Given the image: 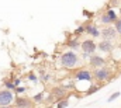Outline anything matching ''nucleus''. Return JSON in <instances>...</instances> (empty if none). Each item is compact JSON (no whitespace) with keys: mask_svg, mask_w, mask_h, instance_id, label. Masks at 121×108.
<instances>
[{"mask_svg":"<svg viewBox=\"0 0 121 108\" xmlns=\"http://www.w3.org/2000/svg\"><path fill=\"white\" fill-rule=\"evenodd\" d=\"M66 93H68V90H66L65 87H62V86H55V87L51 88V96L54 97L55 101L62 100V98H66V97H68Z\"/></svg>","mask_w":121,"mask_h":108,"instance_id":"9b49d317","label":"nucleus"},{"mask_svg":"<svg viewBox=\"0 0 121 108\" xmlns=\"http://www.w3.org/2000/svg\"><path fill=\"white\" fill-rule=\"evenodd\" d=\"M26 90H27L26 87H21V86H17V87H14V90H13V93H16V94H23V93H24Z\"/></svg>","mask_w":121,"mask_h":108,"instance_id":"5701e85b","label":"nucleus"},{"mask_svg":"<svg viewBox=\"0 0 121 108\" xmlns=\"http://www.w3.org/2000/svg\"><path fill=\"white\" fill-rule=\"evenodd\" d=\"M80 58H82L83 60H86V59H89V58H90V55H89V54H85V52H82V56H80Z\"/></svg>","mask_w":121,"mask_h":108,"instance_id":"393cba45","label":"nucleus"},{"mask_svg":"<svg viewBox=\"0 0 121 108\" xmlns=\"http://www.w3.org/2000/svg\"><path fill=\"white\" fill-rule=\"evenodd\" d=\"M66 46L70 48L72 51H78V49H80V41H79V37H76V35L69 37L68 41H66Z\"/></svg>","mask_w":121,"mask_h":108,"instance_id":"ddd939ff","label":"nucleus"},{"mask_svg":"<svg viewBox=\"0 0 121 108\" xmlns=\"http://www.w3.org/2000/svg\"><path fill=\"white\" fill-rule=\"evenodd\" d=\"M13 101H14V93L11 90H7V88L0 90V107L13 105Z\"/></svg>","mask_w":121,"mask_h":108,"instance_id":"7ed1b4c3","label":"nucleus"},{"mask_svg":"<svg viewBox=\"0 0 121 108\" xmlns=\"http://www.w3.org/2000/svg\"><path fill=\"white\" fill-rule=\"evenodd\" d=\"M44 96H45V93H38V94H35V96H34L31 100L34 101V104H38V103H41V101H42Z\"/></svg>","mask_w":121,"mask_h":108,"instance_id":"2eb2a0df","label":"nucleus"},{"mask_svg":"<svg viewBox=\"0 0 121 108\" xmlns=\"http://www.w3.org/2000/svg\"><path fill=\"white\" fill-rule=\"evenodd\" d=\"M34 101L31 100L30 97H26V96H20L17 94L14 97V101H13V107H21V108H34Z\"/></svg>","mask_w":121,"mask_h":108,"instance_id":"39448f33","label":"nucleus"},{"mask_svg":"<svg viewBox=\"0 0 121 108\" xmlns=\"http://www.w3.org/2000/svg\"><path fill=\"white\" fill-rule=\"evenodd\" d=\"M89 65H90V67H93V69L101 67V66L106 65V59H104L103 56H100V55L93 54V55H90V58H89Z\"/></svg>","mask_w":121,"mask_h":108,"instance_id":"f8f14e48","label":"nucleus"},{"mask_svg":"<svg viewBox=\"0 0 121 108\" xmlns=\"http://www.w3.org/2000/svg\"><path fill=\"white\" fill-rule=\"evenodd\" d=\"M100 87H101L100 84H97V86L91 84V87L89 88V90H87V91H86V94H85V96H90V94H93V93H96V91H97V90H99Z\"/></svg>","mask_w":121,"mask_h":108,"instance_id":"a211bd4d","label":"nucleus"},{"mask_svg":"<svg viewBox=\"0 0 121 108\" xmlns=\"http://www.w3.org/2000/svg\"><path fill=\"white\" fill-rule=\"evenodd\" d=\"M91 75H93V79H94V80L100 83V86L104 84V83H108V81L114 77L113 70H111L110 67H107V66L96 67V69L91 72Z\"/></svg>","mask_w":121,"mask_h":108,"instance_id":"f03ea898","label":"nucleus"},{"mask_svg":"<svg viewBox=\"0 0 121 108\" xmlns=\"http://www.w3.org/2000/svg\"><path fill=\"white\" fill-rule=\"evenodd\" d=\"M120 96H121V93H120V91H116V93H113V94H111V96L108 97V100H107V101H108V103H113V101H114L116 98H118Z\"/></svg>","mask_w":121,"mask_h":108,"instance_id":"4be33fe9","label":"nucleus"},{"mask_svg":"<svg viewBox=\"0 0 121 108\" xmlns=\"http://www.w3.org/2000/svg\"><path fill=\"white\" fill-rule=\"evenodd\" d=\"M0 108H13V105H9V107H0Z\"/></svg>","mask_w":121,"mask_h":108,"instance_id":"a878e982","label":"nucleus"},{"mask_svg":"<svg viewBox=\"0 0 121 108\" xmlns=\"http://www.w3.org/2000/svg\"><path fill=\"white\" fill-rule=\"evenodd\" d=\"M118 18V14L114 8H108L106 10L101 16H100V23L104 24V25H108V24H113L116 20Z\"/></svg>","mask_w":121,"mask_h":108,"instance_id":"423d86ee","label":"nucleus"},{"mask_svg":"<svg viewBox=\"0 0 121 108\" xmlns=\"http://www.w3.org/2000/svg\"><path fill=\"white\" fill-rule=\"evenodd\" d=\"M80 62H82L80 56L76 54L75 51H72V49H68V51L62 52L59 56V65L63 69H68V70L76 69L80 65Z\"/></svg>","mask_w":121,"mask_h":108,"instance_id":"f257e3e1","label":"nucleus"},{"mask_svg":"<svg viewBox=\"0 0 121 108\" xmlns=\"http://www.w3.org/2000/svg\"><path fill=\"white\" fill-rule=\"evenodd\" d=\"M3 86H4V88H7V90H14V84H13V81L10 80V79H3Z\"/></svg>","mask_w":121,"mask_h":108,"instance_id":"4468645a","label":"nucleus"},{"mask_svg":"<svg viewBox=\"0 0 121 108\" xmlns=\"http://www.w3.org/2000/svg\"><path fill=\"white\" fill-rule=\"evenodd\" d=\"M118 49H120V51H121V42H120V44H118Z\"/></svg>","mask_w":121,"mask_h":108,"instance_id":"bb28decb","label":"nucleus"},{"mask_svg":"<svg viewBox=\"0 0 121 108\" xmlns=\"http://www.w3.org/2000/svg\"><path fill=\"white\" fill-rule=\"evenodd\" d=\"M83 27H85V34L93 37L94 39H96V38H100V29L96 25V23H93V21L89 20V21H86V23L83 24Z\"/></svg>","mask_w":121,"mask_h":108,"instance_id":"1a4fd4ad","label":"nucleus"},{"mask_svg":"<svg viewBox=\"0 0 121 108\" xmlns=\"http://www.w3.org/2000/svg\"><path fill=\"white\" fill-rule=\"evenodd\" d=\"M27 79L30 81H32V83H38V77L35 76V73L34 72H30L28 75H27Z\"/></svg>","mask_w":121,"mask_h":108,"instance_id":"aec40b11","label":"nucleus"},{"mask_svg":"<svg viewBox=\"0 0 121 108\" xmlns=\"http://www.w3.org/2000/svg\"><path fill=\"white\" fill-rule=\"evenodd\" d=\"M11 81H13V84H14L16 87L21 84V79H20V77H14V79H11Z\"/></svg>","mask_w":121,"mask_h":108,"instance_id":"b1692460","label":"nucleus"},{"mask_svg":"<svg viewBox=\"0 0 121 108\" xmlns=\"http://www.w3.org/2000/svg\"><path fill=\"white\" fill-rule=\"evenodd\" d=\"M73 77L78 81H89V83H91V80H93L91 70H89L87 67H80V69L75 70L73 72Z\"/></svg>","mask_w":121,"mask_h":108,"instance_id":"20e7f679","label":"nucleus"},{"mask_svg":"<svg viewBox=\"0 0 121 108\" xmlns=\"http://www.w3.org/2000/svg\"><path fill=\"white\" fill-rule=\"evenodd\" d=\"M51 79H52V76H51L49 73L41 75V81H42V83H48V81H51Z\"/></svg>","mask_w":121,"mask_h":108,"instance_id":"412c9836","label":"nucleus"},{"mask_svg":"<svg viewBox=\"0 0 121 108\" xmlns=\"http://www.w3.org/2000/svg\"><path fill=\"white\" fill-rule=\"evenodd\" d=\"M113 24H114L113 27L116 28L117 34H118V35H121V18H120V17H118V18H117V20H116V21H114Z\"/></svg>","mask_w":121,"mask_h":108,"instance_id":"f3484780","label":"nucleus"},{"mask_svg":"<svg viewBox=\"0 0 121 108\" xmlns=\"http://www.w3.org/2000/svg\"><path fill=\"white\" fill-rule=\"evenodd\" d=\"M68 105H69V101L66 98H62V100L56 101V108H66Z\"/></svg>","mask_w":121,"mask_h":108,"instance_id":"dca6fc26","label":"nucleus"},{"mask_svg":"<svg viewBox=\"0 0 121 108\" xmlns=\"http://www.w3.org/2000/svg\"><path fill=\"white\" fill-rule=\"evenodd\" d=\"M114 44H113V41H107V39H101L99 44H97V49L100 51V52H103V54L106 55H110L114 52Z\"/></svg>","mask_w":121,"mask_h":108,"instance_id":"9d476101","label":"nucleus"},{"mask_svg":"<svg viewBox=\"0 0 121 108\" xmlns=\"http://www.w3.org/2000/svg\"><path fill=\"white\" fill-rule=\"evenodd\" d=\"M82 34H85V27H83V24H82V25H79V27L73 31V35H76V37H80Z\"/></svg>","mask_w":121,"mask_h":108,"instance_id":"6ab92c4d","label":"nucleus"},{"mask_svg":"<svg viewBox=\"0 0 121 108\" xmlns=\"http://www.w3.org/2000/svg\"><path fill=\"white\" fill-rule=\"evenodd\" d=\"M80 51L85 52V54H89V55L96 54V51H97V44H96V41L91 39V38L83 39V41L80 42Z\"/></svg>","mask_w":121,"mask_h":108,"instance_id":"0eeeda50","label":"nucleus"},{"mask_svg":"<svg viewBox=\"0 0 121 108\" xmlns=\"http://www.w3.org/2000/svg\"><path fill=\"white\" fill-rule=\"evenodd\" d=\"M117 31L114 27H110V25H104V27L100 29V38L103 39H107V41H114L117 39Z\"/></svg>","mask_w":121,"mask_h":108,"instance_id":"6e6552de","label":"nucleus"}]
</instances>
